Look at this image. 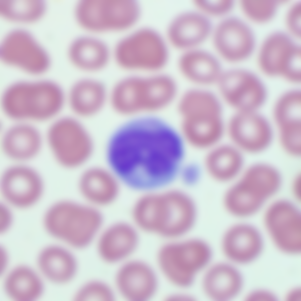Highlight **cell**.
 I'll return each mask as SVG.
<instances>
[{
	"label": "cell",
	"mask_w": 301,
	"mask_h": 301,
	"mask_svg": "<svg viewBox=\"0 0 301 301\" xmlns=\"http://www.w3.org/2000/svg\"><path fill=\"white\" fill-rule=\"evenodd\" d=\"M124 120L107 139L106 165L139 194L172 186L186 146L177 127L159 115Z\"/></svg>",
	"instance_id": "obj_1"
},
{
	"label": "cell",
	"mask_w": 301,
	"mask_h": 301,
	"mask_svg": "<svg viewBox=\"0 0 301 301\" xmlns=\"http://www.w3.org/2000/svg\"><path fill=\"white\" fill-rule=\"evenodd\" d=\"M197 219L195 200L173 186L139 193L130 209V221L141 234L164 241L189 235Z\"/></svg>",
	"instance_id": "obj_2"
},
{
	"label": "cell",
	"mask_w": 301,
	"mask_h": 301,
	"mask_svg": "<svg viewBox=\"0 0 301 301\" xmlns=\"http://www.w3.org/2000/svg\"><path fill=\"white\" fill-rule=\"evenodd\" d=\"M180 92L176 79L165 71L126 74L109 88L108 106L124 119L158 116L175 104Z\"/></svg>",
	"instance_id": "obj_3"
},
{
	"label": "cell",
	"mask_w": 301,
	"mask_h": 301,
	"mask_svg": "<svg viewBox=\"0 0 301 301\" xmlns=\"http://www.w3.org/2000/svg\"><path fill=\"white\" fill-rule=\"evenodd\" d=\"M65 92L58 82L43 77L18 80L3 91L1 110L9 122L47 125L63 114Z\"/></svg>",
	"instance_id": "obj_4"
},
{
	"label": "cell",
	"mask_w": 301,
	"mask_h": 301,
	"mask_svg": "<svg viewBox=\"0 0 301 301\" xmlns=\"http://www.w3.org/2000/svg\"><path fill=\"white\" fill-rule=\"evenodd\" d=\"M177 128L186 146L208 150L218 144L226 130L222 109L210 92L191 88L182 92L175 104Z\"/></svg>",
	"instance_id": "obj_5"
},
{
	"label": "cell",
	"mask_w": 301,
	"mask_h": 301,
	"mask_svg": "<svg viewBox=\"0 0 301 301\" xmlns=\"http://www.w3.org/2000/svg\"><path fill=\"white\" fill-rule=\"evenodd\" d=\"M46 233L61 244L82 249L95 242L104 226L101 210L84 201L68 199L52 203L43 217Z\"/></svg>",
	"instance_id": "obj_6"
},
{
	"label": "cell",
	"mask_w": 301,
	"mask_h": 301,
	"mask_svg": "<svg viewBox=\"0 0 301 301\" xmlns=\"http://www.w3.org/2000/svg\"><path fill=\"white\" fill-rule=\"evenodd\" d=\"M213 255L209 243L189 235L164 241L156 252L155 265L161 278L184 290L200 278L213 262Z\"/></svg>",
	"instance_id": "obj_7"
},
{
	"label": "cell",
	"mask_w": 301,
	"mask_h": 301,
	"mask_svg": "<svg viewBox=\"0 0 301 301\" xmlns=\"http://www.w3.org/2000/svg\"><path fill=\"white\" fill-rule=\"evenodd\" d=\"M171 50L164 33L138 25L122 35L111 47L112 62L126 74L162 72L170 62Z\"/></svg>",
	"instance_id": "obj_8"
},
{
	"label": "cell",
	"mask_w": 301,
	"mask_h": 301,
	"mask_svg": "<svg viewBox=\"0 0 301 301\" xmlns=\"http://www.w3.org/2000/svg\"><path fill=\"white\" fill-rule=\"evenodd\" d=\"M282 178L270 164H253L244 168L223 197L226 212L238 219H247L263 210L279 191Z\"/></svg>",
	"instance_id": "obj_9"
},
{
	"label": "cell",
	"mask_w": 301,
	"mask_h": 301,
	"mask_svg": "<svg viewBox=\"0 0 301 301\" xmlns=\"http://www.w3.org/2000/svg\"><path fill=\"white\" fill-rule=\"evenodd\" d=\"M45 147L59 168L80 170L89 164L96 144L85 121L71 114H62L47 124Z\"/></svg>",
	"instance_id": "obj_10"
},
{
	"label": "cell",
	"mask_w": 301,
	"mask_h": 301,
	"mask_svg": "<svg viewBox=\"0 0 301 301\" xmlns=\"http://www.w3.org/2000/svg\"><path fill=\"white\" fill-rule=\"evenodd\" d=\"M142 12L135 0H81L74 6L73 17L86 34L122 35L138 25Z\"/></svg>",
	"instance_id": "obj_11"
},
{
	"label": "cell",
	"mask_w": 301,
	"mask_h": 301,
	"mask_svg": "<svg viewBox=\"0 0 301 301\" xmlns=\"http://www.w3.org/2000/svg\"><path fill=\"white\" fill-rule=\"evenodd\" d=\"M2 64L30 78L43 77L50 69L49 52L27 28L14 27L3 37L0 44Z\"/></svg>",
	"instance_id": "obj_12"
},
{
	"label": "cell",
	"mask_w": 301,
	"mask_h": 301,
	"mask_svg": "<svg viewBox=\"0 0 301 301\" xmlns=\"http://www.w3.org/2000/svg\"><path fill=\"white\" fill-rule=\"evenodd\" d=\"M262 224L269 241L280 253L301 251V213L296 202L285 199L271 201L263 209Z\"/></svg>",
	"instance_id": "obj_13"
},
{
	"label": "cell",
	"mask_w": 301,
	"mask_h": 301,
	"mask_svg": "<svg viewBox=\"0 0 301 301\" xmlns=\"http://www.w3.org/2000/svg\"><path fill=\"white\" fill-rule=\"evenodd\" d=\"M45 189V179L32 163H9L1 172L2 202L13 209L34 207L42 199Z\"/></svg>",
	"instance_id": "obj_14"
},
{
	"label": "cell",
	"mask_w": 301,
	"mask_h": 301,
	"mask_svg": "<svg viewBox=\"0 0 301 301\" xmlns=\"http://www.w3.org/2000/svg\"><path fill=\"white\" fill-rule=\"evenodd\" d=\"M161 279L155 265L134 257L117 266L112 285L124 300L147 301L157 295Z\"/></svg>",
	"instance_id": "obj_15"
},
{
	"label": "cell",
	"mask_w": 301,
	"mask_h": 301,
	"mask_svg": "<svg viewBox=\"0 0 301 301\" xmlns=\"http://www.w3.org/2000/svg\"><path fill=\"white\" fill-rule=\"evenodd\" d=\"M300 48L285 35L277 33L264 42L259 65L265 74L280 76L292 82L300 81Z\"/></svg>",
	"instance_id": "obj_16"
},
{
	"label": "cell",
	"mask_w": 301,
	"mask_h": 301,
	"mask_svg": "<svg viewBox=\"0 0 301 301\" xmlns=\"http://www.w3.org/2000/svg\"><path fill=\"white\" fill-rule=\"evenodd\" d=\"M141 233L130 220H119L104 226L95 243L99 258L116 265L135 257Z\"/></svg>",
	"instance_id": "obj_17"
},
{
	"label": "cell",
	"mask_w": 301,
	"mask_h": 301,
	"mask_svg": "<svg viewBox=\"0 0 301 301\" xmlns=\"http://www.w3.org/2000/svg\"><path fill=\"white\" fill-rule=\"evenodd\" d=\"M76 186L82 201L101 210L114 204L124 187L118 176L106 164H89L82 168Z\"/></svg>",
	"instance_id": "obj_18"
},
{
	"label": "cell",
	"mask_w": 301,
	"mask_h": 301,
	"mask_svg": "<svg viewBox=\"0 0 301 301\" xmlns=\"http://www.w3.org/2000/svg\"><path fill=\"white\" fill-rule=\"evenodd\" d=\"M231 143L243 154H257L271 144L273 130L271 123L257 111L236 112L226 124Z\"/></svg>",
	"instance_id": "obj_19"
},
{
	"label": "cell",
	"mask_w": 301,
	"mask_h": 301,
	"mask_svg": "<svg viewBox=\"0 0 301 301\" xmlns=\"http://www.w3.org/2000/svg\"><path fill=\"white\" fill-rule=\"evenodd\" d=\"M0 148L9 163H32L45 149L44 130L33 123L9 122L1 135Z\"/></svg>",
	"instance_id": "obj_20"
},
{
	"label": "cell",
	"mask_w": 301,
	"mask_h": 301,
	"mask_svg": "<svg viewBox=\"0 0 301 301\" xmlns=\"http://www.w3.org/2000/svg\"><path fill=\"white\" fill-rule=\"evenodd\" d=\"M217 82L223 98L236 112L257 111L265 101L266 92L262 83L247 71L226 72Z\"/></svg>",
	"instance_id": "obj_21"
},
{
	"label": "cell",
	"mask_w": 301,
	"mask_h": 301,
	"mask_svg": "<svg viewBox=\"0 0 301 301\" xmlns=\"http://www.w3.org/2000/svg\"><path fill=\"white\" fill-rule=\"evenodd\" d=\"M264 247L261 231L254 225L243 222L229 227L220 242L225 260L237 266L254 262L261 255Z\"/></svg>",
	"instance_id": "obj_22"
},
{
	"label": "cell",
	"mask_w": 301,
	"mask_h": 301,
	"mask_svg": "<svg viewBox=\"0 0 301 301\" xmlns=\"http://www.w3.org/2000/svg\"><path fill=\"white\" fill-rule=\"evenodd\" d=\"M109 88L99 79H77L65 92L66 108L70 114L84 121L93 118L108 106Z\"/></svg>",
	"instance_id": "obj_23"
},
{
	"label": "cell",
	"mask_w": 301,
	"mask_h": 301,
	"mask_svg": "<svg viewBox=\"0 0 301 301\" xmlns=\"http://www.w3.org/2000/svg\"><path fill=\"white\" fill-rule=\"evenodd\" d=\"M211 30L206 16L197 10L183 11L171 19L164 34L171 49L181 53L199 48Z\"/></svg>",
	"instance_id": "obj_24"
},
{
	"label": "cell",
	"mask_w": 301,
	"mask_h": 301,
	"mask_svg": "<svg viewBox=\"0 0 301 301\" xmlns=\"http://www.w3.org/2000/svg\"><path fill=\"white\" fill-rule=\"evenodd\" d=\"M66 56L74 69L87 74L102 71L112 62L111 47L101 37L86 33L71 41Z\"/></svg>",
	"instance_id": "obj_25"
},
{
	"label": "cell",
	"mask_w": 301,
	"mask_h": 301,
	"mask_svg": "<svg viewBox=\"0 0 301 301\" xmlns=\"http://www.w3.org/2000/svg\"><path fill=\"white\" fill-rule=\"evenodd\" d=\"M200 278L203 294L214 301L234 299L244 287V278L238 266L225 260L212 262Z\"/></svg>",
	"instance_id": "obj_26"
},
{
	"label": "cell",
	"mask_w": 301,
	"mask_h": 301,
	"mask_svg": "<svg viewBox=\"0 0 301 301\" xmlns=\"http://www.w3.org/2000/svg\"><path fill=\"white\" fill-rule=\"evenodd\" d=\"M36 267L45 281L61 285L75 278L78 266L71 248L62 244H54L47 245L39 251Z\"/></svg>",
	"instance_id": "obj_27"
},
{
	"label": "cell",
	"mask_w": 301,
	"mask_h": 301,
	"mask_svg": "<svg viewBox=\"0 0 301 301\" xmlns=\"http://www.w3.org/2000/svg\"><path fill=\"white\" fill-rule=\"evenodd\" d=\"M214 43L219 53L225 59L237 62L246 58L254 46V38L249 28L236 19L221 23L214 34Z\"/></svg>",
	"instance_id": "obj_28"
},
{
	"label": "cell",
	"mask_w": 301,
	"mask_h": 301,
	"mask_svg": "<svg viewBox=\"0 0 301 301\" xmlns=\"http://www.w3.org/2000/svg\"><path fill=\"white\" fill-rule=\"evenodd\" d=\"M176 66L184 79L199 87L217 82L222 74L215 58L199 48L180 53Z\"/></svg>",
	"instance_id": "obj_29"
},
{
	"label": "cell",
	"mask_w": 301,
	"mask_h": 301,
	"mask_svg": "<svg viewBox=\"0 0 301 301\" xmlns=\"http://www.w3.org/2000/svg\"><path fill=\"white\" fill-rule=\"evenodd\" d=\"M207 151L204 168L207 174L217 182L234 181L244 169L243 153L232 143L218 144Z\"/></svg>",
	"instance_id": "obj_30"
},
{
	"label": "cell",
	"mask_w": 301,
	"mask_h": 301,
	"mask_svg": "<svg viewBox=\"0 0 301 301\" xmlns=\"http://www.w3.org/2000/svg\"><path fill=\"white\" fill-rule=\"evenodd\" d=\"M45 281L36 268L20 264L6 272L3 282L4 291L12 300L34 301L43 294Z\"/></svg>",
	"instance_id": "obj_31"
},
{
	"label": "cell",
	"mask_w": 301,
	"mask_h": 301,
	"mask_svg": "<svg viewBox=\"0 0 301 301\" xmlns=\"http://www.w3.org/2000/svg\"><path fill=\"white\" fill-rule=\"evenodd\" d=\"M47 6L42 0H1L0 16L15 27L27 28L46 16Z\"/></svg>",
	"instance_id": "obj_32"
},
{
	"label": "cell",
	"mask_w": 301,
	"mask_h": 301,
	"mask_svg": "<svg viewBox=\"0 0 301 301\" xmlns=\"http://www.w3.org/2000/svg\"><path fill=\"white\" fill-rule=\"evenodd\" d=\"M273 120L278 134L301 131V94L299 91H288L276 102Z\"/></svg>",
	"instance_id": "obj_33"
},
{
	"label": "cell",
	"mask_w": 301,
	"mask_h": 301,
	"mask_svg": "<svg viewBox=\"0 0 301 301\" xmlns=\"http://www.w3.org/2000/svg\"><path fill=\"white\" fill-rule=\"evenodd\" d=\"M116 297L113 285L100 279H92L84 283L73 296L76 301H111Z\"/></svg>",
	"instance_id": "obj_34"
},
{
	"label": "cell",
	"mask_w": 301,
	"mask_h": 301,
	"mask_svg": "<svg viewBox=\"0 0 301 301\" xmlns=\"http://www.w3.org/2000/svg\"><path fill=\"white\" fill-rule=\"evenodd\" d=\"M243 12L252 21L257 23L266 22L275 14L277 2L274 1H242Z\"/></svg>",
	"instance_id": "obj_35"
},
{
	"label": "cell",
	"mask_w": 301,
	"mask_h": 301,
	"mask_svg": "<svg viewBox=\"0 0 301 301\" xmlns=\"http://www.w3.org/2000/svg\"><path fill=\"white\" fill-rule=\"evenodd\" d=\"M194 5L197 11L207 15L220 16L229 12L233 7L231 1H195Z\"/></svg>",
	"instance_id": "obj_36"
},
{
	"label": "cell",
	"mask_w": 301,
	"mask_h": 301,
	"mask_svg": "<svg viewBox=\"0 0 301 301\" xmlns=\"http://www.w3.org/2000/svg\"><path fill=\"white\" fill-rule=\"evenodd\" d=\"M286 26L292 35L300 38L301 6L298 3L292 6L286 17Z\"/></svg>",
	"instance_id": "obj_37"
},
{
	"label": "cell",
	"mask_w": 301,
	"mask_h": 301,
	"mask_svg": "<svg viewBox=\"0 0 301 301\" xmlns=\"http://www.w3.org/2000/svg\"><path fill=\"white\" fill-rule=\"evenodd\" d=\"M11 207L2 202L1 205V231L2 233L8 231L13 223V214Z\"/></svg>",
	"instance_id": "obj_38"
},
{
	"label": "cell",
	"mask_w": 301,
	"mask_h": 301,
	"mask_svg": "<svg viewBox=\"0 0 301 301\" xmlns=\"http://www.w3.org/2000/svg\"><path fill=\"white\" fill-rule=\"evenodd\" d=\"M246 299L251 301H271L276 299L275 294L271 291L265 288L253 289L246 295Z\"/></svg>",
	"instance_id": "obj_39"
},
{
	"label": "cell",
	"mask_w": 301,
	"mask_h": 301,
	"mask_svg": "<svg viewBox=\"0 0 301 301\" xmlns=\"http://www.w3.org/2000/svg\"><path fill=\"white\" fill-rule=\"evenodd\" d=\"M300 175L298 174L293 179L291 184V193L295 202L300 199Z\"/></svg>",
	"instance_id": "obj_40"
},
{
	"label": "cell",
	"mask_w": 301,
	"mask_h": 301,
	"mask_svg": "<svg viewBox=\"0 0 301 301\" xmlns=\"http://www.w3.org/2000/svg\"><path fill=\"white\" fill-rule=\"evenodd\" d=\"M286 298L289 300H299L300 298V290L297 288H293L286 295Z\"/></svg>",
	"instance_id": "obj_41"
}]
</instances>
